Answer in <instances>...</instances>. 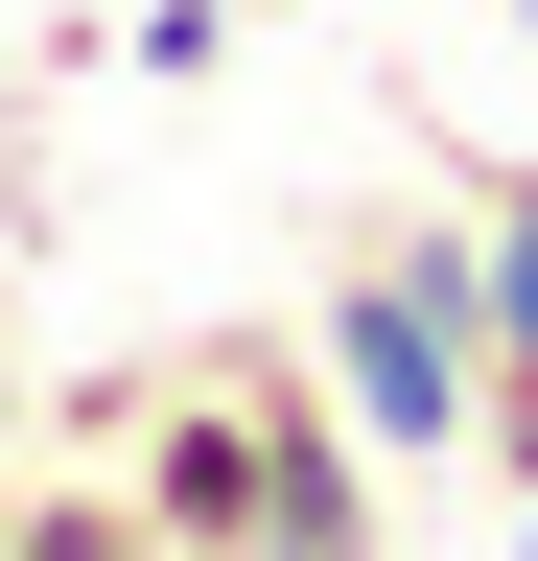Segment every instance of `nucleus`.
Returning <instances> with one entry per match:
<instances>
[{
    "instance_id": "obj_1",
    "label": "nucleus",
    "mask_w": 538,
    "mask_h": 561,
    "mask_svg": "<svg viewBox=\"0 0 538 561\" xmlns=\"http://www.w3.org/2000/svg\"><path fill=\"white\" fill-rule=\"evenodd\" d=\"M47 445H94L141 491L164 561H352V538H398V468L352 445L305 328H211V351H141V375H71Z\"/></svg>"
},
{
    "instance_id": "obj_2",
    "label": "nucleus",
    "mask_w": 538,
    "mask_h": 561,
    "mask_svg": "<svg viewBox=\"0 0 538 561\" xmlns=\"http://www.w3.org/2000/svg\"><path fill=\"white\" fill-rule=\"evenodd\" d=\"M305 351H328V398H352L375 468H445L468 375H492V257H468V210H352L328 280H305Z\"/></svg>"
},
{
    "instance_id": "obj_3",
    "label": "nucleus",
    "mask_w": 538,
    "mask_h": 561,
    "mask_svg": "<svg viewBox=\"0 0 538 561\" xmlns=\"http://www.w3.org/2000/svg\"><path fill=\"white\" fill-rule=\"evenodd\" d=\"M468 468H492V515L538 538V351L492 328V375H468Z\"/></svg>"
},
{
    "instance_id": "obj_4",
    "label": "nucleus",
    "mask_w": 538,
    "mask_h": 561,
    "mask_svg": "<svg viewBox=\"0 0 538 561\" xmlns=\"http://www.w3.org/2000/svg\"><path fill=\"white\" fill-rule=\"evenodd\" d=\"M445 210H468V257H492V328L538 351V164H468Z\"/></svg>"
},
{
    "instance_id": "obj_5",
    "label": "nucleus",
    "mask_w": 538,
    "mask_h": 561,
    "mask_svg": "<svg viewBox=\"0 0 538 561\" xmlns=\"http://www.w3.org/2000/svg\"><path fill=\"white\" fill-rule=\"evenodd\" d=\"M0 468H24V351H0Z\"/></svg>"
},
{
    "instance_id": "obj_6",
    "label": "nucleus",
    "mask_w": 538,
    "mask_h": 561,
    "mask_svg": "<svg viewBox=\"0 0 538 561\" xmlns=\"http://www.w3.org/2000/svg\"><path fill=\"white\" fill-rule=\"evenodd\" d=\"M234 24H282V0H234Z\"/></svg>"
},
{
    "instance_id": "obj_7",
    "label": "nucleus",
    "mask_w": 538,
    "mask_h": 561,
    "mask_svg": "<svg viewBox=\"0 0 538 561\" xmlns=\"http://www.w3.org/2000/svg\"><path fill=\"white\" fill-rule=\"evenodd\" d=\"M515 24H538V0H515Z\"/></svg>"
}]
</instances>
